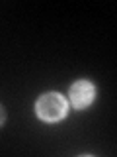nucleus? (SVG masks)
<instances>
[{
	"instance_id": "obj_1",
	"label": "nucleus",
	"mask_w": 117,
	"mask_h": 157,
	"mask_svg": "<svg viewBox=\"0 0 117 157\" xmlns=\"http://www.w3.org/2000/svg\"><path fill=\"white\" fill-rule=\"evenodd\" d=\"M35 112L43 122H58L66 116L68 104L58 92H45L37 98L35 102Z\"/></svg>"
},
{
	"instance_id": "obj_2",
	"label": "nucleus",
	"mask_w": 117,
	"mask_h": 157,
	"mask_svg": "<svg viewBox=\"0 0 117 157\" xmlns=\"http://www.w3.org/2000/svg\"><path fill=\"white\" fill-rule=\"evenodd\" d=\"M96 98V86L88 81H78L70 86V102L72 106L82 110V108L90 106Z\"/></svg>"
},
{
	"instance_id": "obj_3",
	"label": "nucleus",
	"mask_w": 117,
	"mask_h": 157,
	"mask_svg": "<svg viewBox=\"0 0 117 157\" xmlns=\"http://www.w3.org/2000/svg\"><path fill=\"white\" fill-rule=\"evenodd\" d=\"M4 120H6V112H4V108H2V104H0V126L4 124Z\"/></svg>"
}]
</instances>
